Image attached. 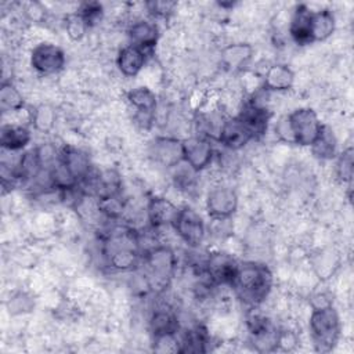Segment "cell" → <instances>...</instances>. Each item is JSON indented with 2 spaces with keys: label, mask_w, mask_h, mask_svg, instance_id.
Instances as JSON below:
<instances>
[{
  "label": "cell",
  "mask_w": 354,
  "mask_h": 354,
  "mask_svg": "<svg viewBox=\"0 0 354 354\" xmlns=\"http://www.w3.org/2000/svg\"><path fill=\"white\" fill-rule=\"evenodd\" d=\"M102 254L112 270H136L141 264L142 257L140 234L127 224L111 227L102 239Z\"/></svg>",
  "instance_id": "cell-1"
},
{
  "label": "cell",
  "mask_w": 354,
  "mask_h": 354,
  "mask_svg": "<svg viewBox=\"0 0 354 354\" xmlns=\"http://www.w3.org/2000/svg\"><path fill=\"white\" fill-rule=\"evenodd\" d=\"M272 282V272L266 264L245 261L239 263L231 288L245 304L259 307L270 295Z\"/></svg>",
  "instance_id": "cell-2"
},
{
  "label": "cell",
  "mask_w": 354,
  "mask_h": 354,
  "mask_svg": "<svg viewBox=\"0 0 354 354\" xmlns=\"http://www.w3.org/2000/svg\"><path fill=\"white\" fill-rule=\"evenodd\" d=\"M141 263L144 266L142 275L147 279L149 290L156 293L166 290L177 270L174 250L166 245L151 246L142 253Z\"/></svg>",
  "instance_id": "cell-3"
},
{
  "label": "cell",
  "mask_w": 354,
  "mask_h": 354,
  "mask_svg": "<svg viewBox=\"0 0 354 354\" xmlns=\"http://www.w3.org/2000/svg\"><path fill=\"white\" fill-rule=\"evenodd\" d=\"M308 328L315 351L329 353L337 344L342 332L339 313L332 304L314 307L311 310Z\"/></svg>",
  "instance_id": "cell-4"
},
{
  "label": "cell",
  "mask_w": 354,
  "mask_h": 354,
  "mask_svg": "<svg viewBox=\"0 0 354 354\" xmlns=\"http://www.w3.org/2000/svg\"><path fill=\"white\" fill-rule=\"evenodd\" d=\"M286 116L295 145L310 147L322 127V122L319 120L317 112L313 108L303 106L292 111Z\"/></svg>",
  "instance_id": "cell-5"
},
{
  "label": "cell",
  "mask_w": 354,
  "mask_h": 354,
  "mask_svg": "<svg viewBox=\"0 0 354 354\" xmlns=\"http://www.w3.org/2000/svg\"><path fill=\"white\" fill-rule=\"evenodd\" d=\"M171 227L180 236V239L192 249L199 248L206 235V225L203 217L189 206L180 207L177 218Z\"/></svg>",
  "instance_id": "cell-6"
},
{
  "label": "cell",
  "mask_w": 354,
  "mask_h": 354,
  "mask_svg": "<svg viewBox=\"0 0 354 354\" xmlns=\"http://www.w3.org/2000/svg\"><path fill=\"white\" fill-rule=\"evenodd\" d=\"M66 57L64 50L50 41L39 43L30 53V66L40 75L50 76L61 72L65 66Z\"/></svg>",
  "instance_id": "cell-7"
},
{
  "label": "cell",
  "mask_w": 354,
  "mask_h": 354,
  "mask_svg": "<svg viewBox=\"0 0 354 354\" xmlns=\"http://www.w3.org/2000/svg\"><path fill=\"white\" fill-rule=\"evenodd\" d=\"M239 263L228 253L213 252L205 257L203 275L216 286H231L236 275Z\"/></svg>",
  "instance_id": "cell-8"
},
{
  "label": "cell",
  "mask_w": 354,
  "mask_h": 354,
  "mask_svg": "<svg viewBox=\"0 0 354 354\" xmlns=\"http://www.w3.org/2000/svg\"><path fill=\"white\" fill-rule=\"evenodd\" d=\"M148 156L155 163L173 169L184 162L183 141L170 136H156L148 142Z\"/></svg>",
  "instance_id": "cell-9"
},
{
  "label": "cell",
  "mask_w": 354,
  "mask_h": 354,
  "mask_svg": "<svg viewBox=\"0 0 354 354\" xmlns=\"http://www.w3.org/2000/svg\"><path fill=\"white\" fill-rule=\"evenodd\" d=\"M181 141L184 163H187L196 173L210 166L214 158V148L209 138L203 136H192Z\"/></svg>",
  "instance_id": "cell-10"
},
{
  "label": "cell",
  "mask_w": 354,
  "mask_h": 354,
  "mask_svg": "<svg viewBox=\"0 0 354 354\" xmlns=\"http://www.w3.org/2000/svg\"><path fill=\"white\" fill-rule=\"evenodd\" d=\"M238 209V195L227 185L212 188L206 196V210L213 220H228Z\"/></svg>",
  "instance_id": "cell-11"
},
{
  "label": "cell",
  "mask_w": 354,
  "mask_h": 354,
  "mask_svg": "<svg viewBox=\"0 0 354 354\" xmlns=\"http://www.w3.org/2000/svg\"><path fill=\"white\" fill-rule=\"evenodd\" d=\"M271 116L272 113L270 109L256 100H248L236 115L253 140H257L267 133Z\"/></svg>",
  "instance_id": "cell-12"
},
{
  "label": "cell",
  "mask_w": 354,
  "mask_h": 354,
  "mask_svg": "<svg viewBox=\"0 0 354 354\" xmlns=\"http://www.w3.org/2000/svg\"><path fill=\"white\" fill-rule=\"evenodd\" d=\"M126 98L127 102L136 109V122L141 127H149L158 105L156 94L145 86H140L127 91Z\"/></svg>",
  "instance_id": "cell-13"
},
{
  "label": "cell",
  "mask_w": 354,
  "mask_h": 354,
  "mask_svg": "<svg viewBox=\"0 0 354 354\" xmlns=\"http://www.w3.org/2000/svg\"><path fill=\"white\" fill-rule=\"evenodd\" d=\"M180 207H177L170 199L165 196H151L148 199L145 213L147 220L152 228H160L173 225L177 218Z\"/></svg>",
  "instance_id": "cell-14"
},
{
  "label": "cell",
  "mask_w": 354,
  "mask_h": 354,
  "mask_svg": "<svg viewBox=\"0 0 354 354\" xmlns=\"http://www.w3.org/2000/svg\"><path fill=\"white\" fill-rule=\"evenodd\" d=\"M311 18L313 10L307 4H297L289 19L288 32L290 39L299 46L313 44V32H311Z\"/></svg>",
  "instance_id": "cell-15"
},
{
  "label": "cell",
  "mask_w": 354,
  "mask_h": 354,
  "mask_svg": "<svg viewBox=\"0 0 354 354\" xmlns=\"http://www.w3.org/2000/svg\"><path fill=\"white\" fill-rule=\"evenodd\" d=\"M252 140V136L236 116L224 120L217 137V141L230 151H238Z\"/></svg>",
  "instance_id": "cell-16"
},
{
  "label": "cell",
  "mask_w": 354,
  "mask_h": 354,
  "mask_svg": "<svg viewBox=\"0 0 354 354\" xmlns=\"http://www.w3.org/2000/svg\"><path fill=\"white\" fill-rule=\"evenodd\" d=\"M127 36L131 44L149 51L159 40V28L151 19H137L129 26Z\"/></svg>",
  "instance_id": "cell-17"
},
{
  "label": "cell",
  "mask_w": 354,
  "mask_h": 354,
  "mask_svg": "<svg viewBox=\"0 0 354 354\" xmlns=\"http://www.w3.org/2000/svg\"><path fill=\"white\" fill-rule=\"evenodd\" d=\"M147 62V51L134 46L127 44L122 47L116 57V66L122 75L127 77L137 76Z\"/></svg>",
  "instance_id": "cell-18"
},
{
  "label": "cell",
  "mask_w": 354,
  "mask_h": 354,
  "mask_svg": "<svg viewBox=\"0 0 354 354\" xmlns=\"http://www.w3.org/2000/svg\"><path fill=\"white\" fill-rule=\"evenodd\" d=\"M59 159L68 167V170L72 173L77 183H82L94 169L90 156L84 151L75 147L61 148Z\"/></svg>",
  "instance_id": "cell-19"
},
{
  "label": "cell",
  "mask_w": 354,
  "mask_h": 354,
  "mask_svg": "<svg viewBox=\"0 0 354 354\" xmlns=\"http://www.w3.org/2000/svg\"><path fill=\"white\" fill-rule=\"evenodd\" d=\"M253 57V47L248 43H232L221 50V65L230 72H239L246 68Z\"/></svg>",
  "instance_id": "cell-20"
},
{
  "label": "cell",
  "mask_w": 354,
  "mask_h": 354,
  "mask_svg": "<svg viewBox=\"0 0 354 354\" xmlns=\"http://www.w3.org/2000/svg\"><path fill=\"white\" fill-rule=\"evenodd\" d=\"M32 140V131L26 126L7 123L0 129V145L3 151L19 152Z\"/></svg>",
  "instance_id": "cell-21"
},
{
  "label": "cell",
  "mask_w": 354,
  "mask_h": 354,
  "mask_svg": "<svg viewBox=\"0 0 354 354\" xmlns=\"http://www.w3.org/2000/svg\"><path fill=\"white\" fill-rule=\"evenodd\" d=\"M295 83V72L285 64L271 65L263 77V88L266 91H288Z\"/></svg>",
  "instance_id": "cell-22"
},
{
  "label": "cell",
  "mask_w": 354,
  "mask_h": 354,
  "mask_svg": "<svg viewBox=\"0 0 354 354\" xmlns=\"http://www.w3.org/2000/svg\"><path fill=\"white\" fill-rule=\"evenodd\" d=\"M311 153L319 160H330L337 156V138L333 130L322 123L317 138L310 145Z\"/></svg>",
  "instance_id": "cell-23"
},
{
  "label": "cell",
  "mask_w": 354,
  "mask_h": 354,
  "mask_svg": "<svg viewBox=\"0 0 354 354\" xmlns=\"http://www.w3.org/2000/svg\"><path fill=\"white\" fill-rule=\"evenodd\" d=\"M180 325L177 315L167 310L166 307H160L153 310L149 318V330L152 337L163 336V335H176L178 333Z\"/></svg>",
  "instance_id": "cell-24"
},
{
  "label": "cell",
  "mask_w": 354,
  "mask_h": 354,
  "mask_svg": "<svg viewBox=\"0 0 354 354\" xmlns=\"http://www.w3.org/2000/svg\"><path fill=\"white\" fill-rule=\"evenodd\" d=\"M336 21L335 15L329 8H321L313 11L311 18V32H313V41H324L332 36L335 32Z\"/></svg>",
  "instance_id": "cell-25"
},
{
  "label": "cell",
  "mask_w": 354,
  "mask_h": 354,
  "mask_svg": "<svg viewBox=\"0 0 354 354\" xmlns=\"http://www.w3.org/2000/svg\"><path fill=\"white\" fill-rule=\"evenodd\" d=\"M210 336L206 328L195 325L184 332L180 339V353H206Z\"/></svg>",
  "instance_id": "cell-26"
},
{
  "label": "cell",
  "mask_w": 354,
  "mask_h": 354,
  "mask_svg": "<svg viewBox=\"0 0 354 354\" xmlns=\"http://www.w3.org/2000/svg\"><path fill=\"white\" fill-rule=\"evenodd\" d=\"M57 120L55 109L48 104H39L32 112H30V124L33 129L41 134H48Z\"/></svg>",
  "instance_id": "cell-27"
},
{
  "label": "cell",
  "mask_w": 354,
  "mask_h": 354,
  "mask_svg": "<svg viewBox=\"0 0 354 354\" xmlns=\"http://www.w3.org/2000/svg\"><path fill=\"white\" fill-rule=\"evenodd\" d=\"M97 209L100 213H102L108 220H119L122 218L124 209H126V201L120 194H113L108 196H102L97 199Z\"/></svg>",
  "instance_id": "cell-28"
},
{
  "label": "cell",
  "mask_w": 354,
  "mask_h": 354,
  "mask_svg": "<svg viewBox=\"0 0 354 354\" xmlns=\"http://www.w3.org/2000/svg\"><path fill=\"white\" fill-rule=\"evenodd\" d=\"M24 106L21 91L11 82H3L0 86V108L3 112H15Z\"/></svg>",
  "instance_id": "cell-29"
},
{
  "label": "cell",
  "mask_w": 354,
  "mask_h": 354,
  "mask_svg": "<svg viewBox=\"0 0 354 354\" xmlns=\"http://www.w3.org/2000/svg\"><path fill=\"white\" fill-rule=\"evenodd\" d=\"M336 177L342 183L351 184L353 171H354V158H353V148L347 147L343 152L337 153L336 156Z\"/></svg>",
  "instance_id": "cell-30"
},
{
  "label": "cell",
  "mask_w": 354,
  "mask_h": 354,
  "mask_svg": "<svg viewBox=\"0 0 354 354\" xmlns=\"http://www.w3.org/2000/svg\"><path fill=\"white\" fill-rule=\"evenodd\" d=\"M35 149L43 170H50L59 160L61 149H58L53 142H43Z\"/></svg>",
  "instance_id": "cell-31"
},
{
  "label": "cell",
  "mask_w": 354,
  "mask_h": 354,
  "mask_svg": "<svg viewBox=\"0 0 354 354\" xmlns=\"http://www.w3.org/2000/svg\"><path fill=\"white\" fill-rule=\"evenodd\" d=\"M76 14L87 24V26L95 25L104 15V7L98 1H84L77 7Z\"/></svg>",
  "instance_id": "cell-32"
},
{
  "label": "cell",
  "mask_w": 354,
  "mask_h": 354,
  "mask_svg": "<svg viewBox=\"0 0 354 354\" xmlns=\"http://www.w3.org/2000/svg\"><path fill=\"white\" fill-rule=\"evenodd\" d=\"M87 29H88L87 24L76 12L66 17L65 30L72 41H80L84 37Z\"/></svg>",
  "instance_id": "cell-33"
},
{
  "label": "cell",
  "mask_w": 354,
  "mask_h": 354,
  "mask_svg": "<svg viewBox=\"0 0 354 354\" xmlns=\"http://www.w3.org/2000/svg\"><path fill=\"white\" fill-rule=\"evenodd\" d=\"M153 339V350L159 353H180V339L176 335H163Z\"/></svg>",
  "instance_id": "cell-34"
},
{
  "label": "cell",
  "mask_w": 354,
  "mask_h": 354,
  "mask_svg": "<svg viewBox=\"0 0 354 354\" xmlns=\"http://www.w3.org/2000/svg\"><path fill=\"white\" fill-rule=\"evenodd\" d=\"M176 6H177L176 1H148V3H145L148 12L156 18L169 17L174 11Z\"/></svg>",
  "instance_id": "cell-35"
},
{
  "label": "cell",
  "mask_w": 354,
  "mask_h": 354,
  "mask_svg": "<svg viewBox=\"0 0 354 354\" xmlns=\"http://www.w3.org/2000/svg\"><path fill=\"white\" fill-rule=\"evenodd\" d=\"M176 169H177V166H176ZM195 174H196V171L192 170V169L185 163V167L176 170V173H174V183H176V185H177L180 189H188V188H191V187L194 185Z\"/></svg>",
  "instance_id": "cell-36"
},
{
  "label": "cell",
  "mask_w": 354,
  "mask_h": 354,
  "mask_svg": "<svg viewBox=\"0 0 354 354\" xmlns=\"http://www.w3.org/2000/svg\"><path fill=\"white\" fill-rule=\"evenodd\" d=\"M274 133H275V136L278 137L279 141L286 142V144H293V145H295L293 136H292V130H290V126H289V122H288V116H286V115L281 116V118L275 122V124H274Z\"/></svg>",
  "instance_id": "cell-37"
},
{
  "label": "cell",
  "mask_w": 354,
  "mask_h": 354,
  "mask_svg": "<svg viewBox=\"0 0 354 354\" xmlns=\"http://www.w3.org/2000/svg\"><path fill=\"white\" fill-rule=\"evenodd\" d=\"M32 308V300L25 293H17L8 303V310L11 314L28 313Z\"/></svg>",
  "instance_id": "cell-38"
}]
</instances>
